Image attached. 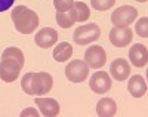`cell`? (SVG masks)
<instances>
[{
    "instance_id": "obj_2",
    "label": "cell",
    "mask_w": 148,
    "mask_h": 117,
    "mask_svg": "<svg viewBox=\"0 0 148 117\" xmlns=\"http://www.w3.org/2000/svg\"><path fill=\"white\" fill-rule=\"evenodd\" d=\"M101 36V28L99 25H96L95 22L86 24V25H80L76 28L73 36V40L77 45H89L92 42H96Z\"/></svg>"
},
{
    "instance_id": "obj_17",
    "label": "cell",
    "mask_w": 148,
    "mask_h": 117,
    "mask_svg": "<svg viewBox=\"0 0 148 117\" xmlns=\"http://www.w3.org/2000/svg\"><path fill=\"white\" fill-rule=\"evenodd\" d=\"M56 22L59 24V27H62V28H70L71 25L76 24L77 22V15H76L74 6L67 12H56Z\"/></svg>"
},
{
    "instance_id": "obj_6",
    "label": "cell",
    "mask_w": 148,
    "mask_h": 117,
    "mask_svg": "<svg viewBox=\"0 0 148 117\" xmlns=\"http://www.w3.org/2000/svg\"><path fill=\"white\" fill-rule=\"evenodd\" d=\"M105 61H107V54H105V49L99 45H93L90 47L86 49L84 52V62L88 64L89 68H101L105 65Z\"/></svg>"
},
{
    "instance_id": "obj_5",
    "label": "cell",
    "mask_w": 148,
    "mask_h": 117,
    "mask_svg": "<svg viewBox=\"0 0 148 117\" xmlns=\"http://www.w3.org/2000/svg\"><path fill=\"white\" fill-rule=\"evenodd\" d=\"M53 85V79L52 76L46 73V71H39V73H34L33 74V79H31V89H33V94L36 96H43L47 92H51Z\"/></svg>"
},
{
    "instance_id": "obj_13",
    "label": "cell",
    "mask_w": 148,
    "mask_h": 117,
    "mask_svg": "<svg viewBox=\"0 0 148 117\" xmlns=\"http://www.w3.org/2000/svg\"><path fill=\"white\" fill-rule=\"evenodd\" d=\"M129 59L135 67H138V68L145 67L147 62H148V50H147V47L141 43L133 45L129 50Z\"/></svg>"
},
{
    "instance_id": "obj_8",
    "label": "cell",
    "mask_w": 148,
    "mask_h": 117,
    "mask_svg": "<svg viewBox=\"0 0 148 117\" xmlns=\"http://www.w3.org/2000/svg\"><path fill=\"white\" fill-rule=\"evenodd\" d=\"M132 39H133V33L129 25H123V27L114 25L110 31V42L116 47H126L127 45H130Z\"/></svg>"
},
{
    "instance_id": "obj_21",
    "label": "cell",
    "mask_w": 148,
    "mask_h": 117,
    "mask_svg": "<svg viewBox=\"0 0 148 117\" xmlns=\"http://www.w3.org/2000/svg\"><path fill=\"white\" fill-rule=\"evenodd\" d=\"M147 25H148V18L147 17L141 18L136 22V25H135V30H136L138 36L142 37V39H147L148 37V27H147Z\"/></svg>"
},
{
    "instance_id": "obj_22",
    "label": "cell",
    "mask_w": 148,
    "mask_h": 117,
    "mask_svg": "<svg viewBox=\"0 0 148 117\" xmlns=\"http://www.w3.org/2000/svg\"><path fill=\"white\" fill-rule=\"evenodd\" d=\"M56 12H67L74 6V0H53Z\"/></svg>"
},
{
    "instance_id": "obj_24",
    "label": "cell",
    "mask_w": 148,
    "mask_h": 117,
    "mask_svg": "<svg viewBox=\"0 0 148 117\" xmlns=\"http://www.w3.org/2000/svg\"><path fill=\"white\" fill-rule=\"evenodd\" d=\"M14 2L15 0H0V12H5V10L10 9Z\"/></svg>"
},
{
    "instance_id": "obj_16",
    "label": "cell",
    "mask_w": 148,
    "mask_h": 117,
    "mask_svg": "<svg viewBox=\"0 0 148 117\" xmlns=\"http://www.w3.org/2000/svg\"><path fill=\"white\" fill-rule=\"evenodd\" d=\"M73 55V47L68 42H61L59 45H56V47L53 49L52 52V56L55 61L58 62H64V61H68Z\"/></svg>"
},
{
    "instance_id": "obj_12",
    "label": "cell",
    "mask_w": 148,
    "mask_h": 117,
    "mask_svg": "<svg viewBox=\"0 0 148 117\" xmlns=\"http://www.w3.org/2000/svg\"><path fill=\"white\" fill-rule=\"evenodd\" d=\"M36 104L40 108V114L45 117H55L59 114V102L53 98H36Z\"/></svg>"
},
{
    "instance_id": "obj_20",
    "label": "cell",
    "mask_w": 148,
    "mask_h": 117,
    "mask_svg": "<svg viewBox=\"0 0 148 117\" xmlns=\"http://www.w3.org/2000/svg\"><path fill=\"white\" fill-rule=\"evenodd\" d=\"M116 3V0H90V5L95 10H108L110 8H113Z\"/></svg>"
},
{
    "instance_id": "obj_18",
    "label": "cell",
    "mask_w": 148,
    "mask_h": 117,
    "mask_svg": "<svg viewBox=\"0 0 148 117\" xmlns=\"http://www.w3.org/2000/svg\"><path fill=\"white\" fill-rule=\"evenodd\" d=\"M74 9H76L77 22H84V21L89 19L90 9H89V6L86 3H83V2H74Z\"/></svg>"
},
{
    "instance_id": "obj_9",
    "label": "cell",
    "mask_w": 148,
    "mask_h": 117,
    "mask_svg": "<svg viewBox=\"0 0 148 117\" xmlns=\"http://www.w3.org/2000/svg\"><path fill=\"white\" fill-rule=\"evenodd\" d=\"M90 89L98 95H104L111 89V77L107 71H96L90 77Z\"/></svg>"
},
{
    "instance_id": "obj_15",
    "label": "cell",
    "mask_w": 148,
    "mask_h": 117,
    "mask_svg": "<svg viewBox=\"0 0 148 117\" xmlns=\"http://www.w3.org/2000/svg\"><path fill=\"white\" fill-rule=\"evenodd\" d=\"M117 113V104L111 98H102L96 104V114L101 117H113Z\"/></svg>"
},
{
    "instance_id": "obj_19",
    "label": "cell",
    "mask_w": 148,
    "mask_h": 117,
    "mask_svg": "<svg viewBox=\"0 0 148 117\" xmlns=\"http://www.w3.org/2000/svg\"><path fill=\"white\" fill-rule=\"evenodd\" d=\"M5 56H10V58L16 59L19 64H22V65L25 64V58H24V54L19 47H6L2 54V58H5Z\"/></svg>"
},
{
    "instance_id": "obj_25",
    "label": "cell",
    "mask_w": 148,
    "mask_h": 117,
    "mask_svg": "<svg viewBox=\"0 0 148 117\" xmlns=\"http://www.w3.org/2000/svg\"><path fill=\"white\" fill-rule=\"evenodd\" d=\"M21 116L22 117H27V116H33V117H39V111H37L36 108H25L22 113H21Z\"/></svg>"
},
{
    "instance_id": "obj_3",
    "label": "cell",
    "mask_w": 148,
    "mask_h": 117,
    "mask_svg": "<svg viewBox=\"0 0 148 117\" xmlns=\"http://www.w3.org/2000/svg\"><path fill=\"white\" fill-rule=\"evenodd\" d=\"M22 67H24L22 64H19L16 59L10 58V56L2 58V61H0V79L6 83L15 82L18 79Z\"/></svg>"
},
{
    "instance_id": "obj_10",
    "label": "cell",
    "mask_w": 148,
    "mask_h": 117,
    "mask_svg": "<svg viewBox=\"0 0 148 117\" xmlns=\"http://www.w3.org/2000/svg\"><path fill=\"white\" fill-rule=\"evenodd\" d=\"M34 42H36L37 46L42 47V49L52 47L58 42V33H56V30H53L51 27H45V28H42L39 33L36 34Z\"/></svg>"
},
{
    "instance_id": "obj_23",
    "label": "cell",
    "mask_w": 148,
    "mask_h": 117,
    "mask_svg": "<svg viewBox=\"0 0 148 117\" xmlns=\"http://www.w3.org/2000/svg\"><path fill=\"white\" fill-rule=\"evenodd\" d=\"M33 74H34V73H27V74H24L22 80H21V87H22V90H24L25 94H28V95H34V94H33V89H31V79H33Z\"/></svg>"
},
{
    "instance_id": "obj_11",
    "label": "cell",
    "mask_w": 148,
    "mask_h": 117,
    "mask_svg": "<svg viewBox=\"0 0 148 117\" xmlns=\"http://www.w3.org/2000/svg\"><path fill=\"white\" fill-rule=\"evenodd\" d=\"M110 74L114 77L117 82H123L129 79L130 76V65L126 59L123 58H117L111 62V67H110Z\"/></svg>"
},
{
    "instance_id": "obj_14",
    "label": "cell",
    "mask_w": 148,
    "mask_h": 117,
    "mask_svg": "<svg viewBox=\"0 0 148 117\" xmlns=\"http://www.w3.org/2000/svg\"><path fill=\"white\" fill-rule=\"evenodd\" d=\"M127 90L129 94L135 98H142L145 94H147V83H145V79L139 74H135L129 79V83H127Z\"/></svg>"
},
{
    "instance_id": "obj_4",
    "label": "cell",
    "mask_w": 148,
    "mask_h": 117,
    "mask_svg": "<svg viewBox=\"0 0 148 117\" xmlns=\"http://www.w3.org/2000/svg\"><path fill=\"white\" fill-rule=\"evenodd\" d=\"M89 76V67L88 64L82 59H74L67 64L65 67V77L71 83H82Z\"/></svg>"
},
{
    "instance_id": "obj_26",
    "label": "cell",
    "mask_w": 148,
    "mask_h": 117,
    "mask_svg": "<svg viewBox=\"0 0 148 117\" xmlns=\"http://www.w3.org/2000/svg\"><path fill=\"white\" fill-rule=\"evenodd\" d=\"M136 2H139V3H145L147 0H136Z\"/></svg>"
},
{
    "instance_id": "obj_1",
    "label": "cell",
    "mask_w": 148,
    "mask_h": 117,
    "mask_svg": "<svg viewBox=\"0 0 148 117\" xmlns=\"http://www.w3.org/2000/svg\"><path fill=\"white\" fill-rule=\"evenodd\" d=\"M12 21L18 33L21 34H31L39 27V15L27 6L19 5L12 9Z\"/></svg>"
},
{
    "instance_id": "obj_7",
    "label": "cell",
    "mask_w": 148,
    "mask_h": 117,
    "mask_svg": "<svg viewBox=\"0 0 148 117\" xmlns=\"http://www.w3.org/2000/svg\"><path fill=\"white\" fill-rule=\"evenodd\" d=\"M136 17H138V10L133 6L125 5V6H120L111 14V22L114 25H119V27H123V25H130L136 19Z\"/></svg>"
}]
</instances>
